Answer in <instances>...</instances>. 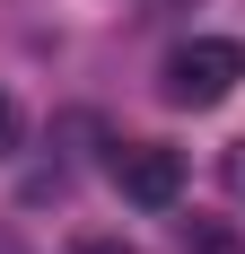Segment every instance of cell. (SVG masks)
I'll list each match as a JSON object with an SVG mask.
<instances>
[{
    "label": "cell",
    "instance_id": "cell-1",
    "mask_svg": "<svg viewBox=\"0 0 245 254\" xmlns=\"http://www.w3.org/2000/svg\"><path fill=\"white\" fill-rule=\"evenodd\" d=\"M237 79H245V44L237 35H193V44H175L167 53V79H158V88H167V105H228L237 97Z\"/></svg>",
    "mask_w": 245,
    "mask_h": 254
},
{
    "label": "cell",
    "instance_id": "cell-2",
    "mask_svg": "<svg viewBox=\"0 0 245 254\" xmlns=\"http://www.w3.org/2000/svg\"><path fill=\"white\" fill-rule=\"evenodd\" d=\"M114 184H122V202L167 210L175 193H184V158H175L167 140H122V149H114Z\"/></svg>",
    "mask_w": 245,
    "mask_h": 254
},
{
    "label": "cell",
    "instance_id": "cell-3",
    "mask_svg": "<svg viewBox=\"0 0 245 254\" xmlns=\"http://www.w3.org/2000/svg\"><path fill=\"white\" fill-rule=\"evenodd\" d=\"M184 254H245V237L228 228V219H193V228H184Z\"/></svg>",
    "mask_w": 245,
    "mask_h": 254
},
{
    "label": "cell",
    "instance_id": "cell-4",
    "mask_svg": "<svg viewBox=\"0 0 245 254\" xmlns=\"http://www.w3.org/2000/svg\"><path fill=\"white\" fill-rule=\"evenodd\" d=\"M219 176H228V193L245 202V140H228V158H219Z\"/></svg>",
    "mask_w": 245,
    "mask_h": 254
},
{
    "label": "cell",
    "instance_id": "cell-5",
    "mask_svg": "<svg viewBox=\"0 0 245 254\" xmlns=\"http://www.w3.org/2000/svg\"><path fill=\"white\" fill-rule=\"evenodd\" d=\"M9 149H18V105L0 97V158H9Z\"/></svg>",
    "mask_w": 245,
    "mask_h": 254
},
{
    "label": "cell",
    "instance_id": "cell-6",
    "mask_svg": "<svg viewBox=\"0 0 245 254\" xmlns=\"http://www.w3.org/2000/svg\"><path fill=\"white\" fill-rule=\"evenodd\" d=\"M70 254H131V246H122V237H79Z\"/></svg>",
    "mask_w": 245,
    "mask_h": 254
},
{
    "label": "cell",
    "instance_id": "cell-7",
    "mask_svg": "<svg viewBox=\"0 0 245 254\" xmlns=\"http://www.w3.org/2000/svg\"><path fill=\"white\" fill-rule=\"evenodd\" d=\"M0 254H26V246H18V237H9V228H0Z\"/></svg>",
    "mask_w": 245,
    "mask_h": 254
}]
</instances>
